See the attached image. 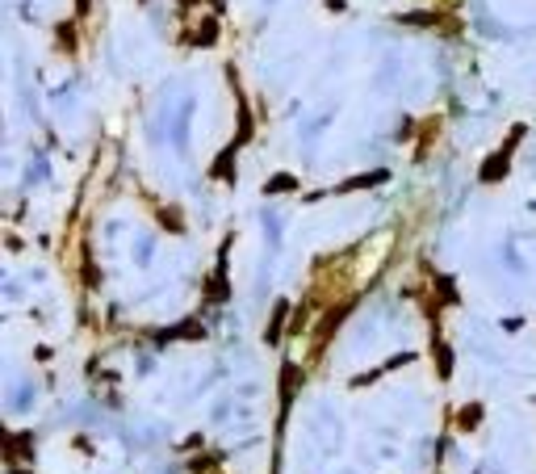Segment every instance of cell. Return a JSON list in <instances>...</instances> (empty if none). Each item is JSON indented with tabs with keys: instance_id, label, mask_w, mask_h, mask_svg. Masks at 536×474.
Here are the masks:
<instances>
[{
	"instance_id": "6da1fadb",
	"label": "cell",
	"mask_w": 536,
	"mask_h": 474,
	"mask_svg": "<svg viewBox=\"0 0 536 474\" xmlns=\"http://www.w3.org/2000/svg\"><path fill=\"white\" fill-rule=\"evenodd\" d=\"M507 164H511V143H507L503 151H494L491 160L482 164V181H503V177H507Z\"/></svg>"
},
{
	"instance_id": "7a4b0ae2",
	"label": "cell",
	"mask_w": 536,
	"mask_h": 474,
	"mask_svg": "<svg viewBox=\"0 0 536 474\" xmlns=\"http://www.w3.org/2000/svg\"><path fill=\"white\" fill-rule=\"evenodd\" d=\"M235 151H239V147L230 143V147H226L223 155L214 160V177H218V181H230V164H235Z\"/></svg>"
},
{
	"instance_id": "3957f363",
	"label": "cell",
	"mask_w": 536,
	"mask_h": 474,
	"mask_svg": "<svg viewBox=\"0 0 536 474\" xmlns=\"http://www.w3.org/2000/svg\"><path fill=\"white\" fill-rule=\"evenodd\" d=\"M281 189H294V177L289 172H281L277 181H268V193H281Z\"/></svg>"
}]
</instances>
